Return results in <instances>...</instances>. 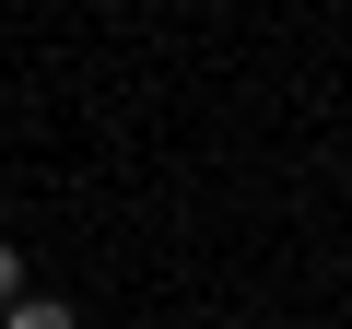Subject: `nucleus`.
Returning <instances> with one entry per match:
<instances>
[{"instance_id": "nucleus-2", "label": "nucleus", "mask_w": 352, "mask_h": 329, "mask_svg": "<svg viewBox=\"0 0 352 329\" xmlns=\"http://www.w3.org/2000/svg\"><path fill=\"white\" fill-rule=\"evenodd\" d=\"M24 294V247H0V306H12Z\"/></svg>"}, {"instance_id": "nucleus-1", "label": "nucleus", "mask_w": 352, "mask_h": 329, "mask_svg": "<svg viewBox=\"0 0 352 329\" xmlns=\"http://www.w3.org/2000/svg\"><path fill=\"white\" fill-rule=\"evenodd\" d=\"M0 329H82V317H71V294H12Z\"/></svg>"}]
</instances>
